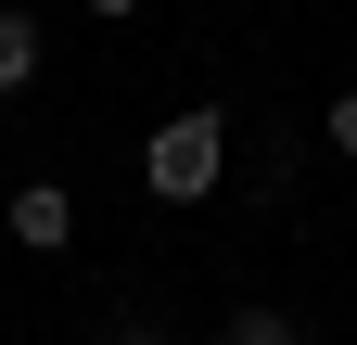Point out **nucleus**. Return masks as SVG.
Wrapping results in <instances>:
<instances>
[{"label":"nucleus","mask_w":357,"mask_h":345,"mask_svg":"<svg viewBox=\"0 0 357 345\" xmlns=\"http://www.w3.org/2000/svg\"><path fill=\"white\" fill-rule=\"evenodd\" d=\"M89 345H178V332H166L153 307H115V320H102V332H89Z\"/></svg>","instance_id":"obj_5"},{"label":"nucleus","mask_w":357,"mask_h":345,"mask_svg":"<svg viewBox=\"0 0 357 345\" xmlns=\"http://www.w3.org/2000/svg\"><path fill=\"white\" fill-rule=\"evenodd\" d=\"M217 166H230V115H217V103H178L153 141H141L153 205H204V192H217Z\"/></svg>","instance_id":"obj_1"},{"label":"nucleus","mask_w":357,"mask_h":345,"mask_svg":"<svg viewBox=\"0 0 357 345\" xmlns=\"http://www.w3.org/2000/svg\"><path fill=\"white\" fill-rule=\"evenodd\" d=\"M0 218H13V243H26V256H64V243H77V192H64V179H26Z\"/></svg>","instance_id":"obj_2"},{"label":"nucleus","mask_w":357,"mask_h":345,"mask_svg":"<svg viewBox=\"0 0 357 345\" xmlns=\"http://www.w3.org/2000/svg\"><path fill=\"white\" fill-rule=\"evenodd\" d=\"M204 345H306V320H294V307H217Z\"/></svg>","instance_id":"obj_4"},{"label":"nucleus","mask_w":357,"mask_h":345,"mask_svg":"<svg viewBox=\"0 0 357 345\" xmlns=\"http://www.w3.org/2000/svg\"><path fill=\"white\" fill-rule=\"evenodd\" d=\"M319 141H332V154H357V90H332V115H319Z\"/></svg>","instance_id":"obj_6"},{"label":"nucleus","mask_w":357,"mask_h":345,"mask_svg":"<svg viewBox=\"0 0 357 345\" xmlns=\"http://www.w3.org/2000/svg\"><path fill=\"white\" fill-rule=\"evenodd\" d=\"M38 52H52V38H38V13H26V0H0V103L38 77Z\"/></svg>","instance_id":"obj_3"},{"label":"nucleus","mask_w":357,"mask_h":345,"mask_svg":"<svg viewBox=\"0 0 357 345\" xmlns=\"http://www.w3.org/2000/svg\"><path fill=\"white\" fill-rule=\"evenodd\" d=\"M77 13H102V26H128V13H141V0H77Z\"/></svg>","instance_id":"obj_7"}]
</instances>
